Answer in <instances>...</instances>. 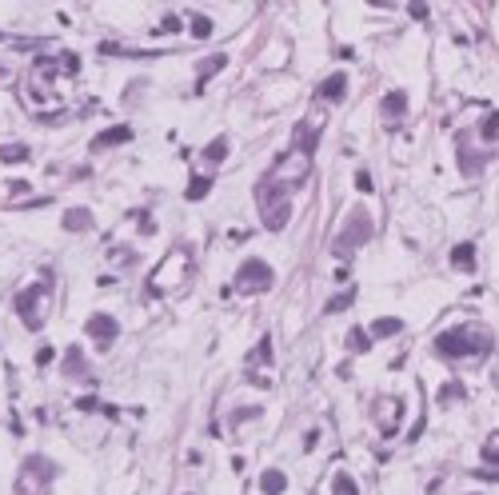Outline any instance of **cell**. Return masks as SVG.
I'll return each instance as SVG.
<instances>
[{
	"label": "cell",
	"mask_w": 499,
	"mask_h": 495,
	"mask_svg": "<svg viewBox=\"0 0 499 495\" xmlns=\"http://www.w3.org/2000/svg\"><path fill=\"white\" fill-rule=\"evenodd\" d=\"M160 28H164V32H180V16H164Z\"/></svg>",
	"instance_id": "31"
},
{
	"label": "cell",
	"mask_w": 499,
	"mask_h": 495,
	"mask_svg": "<svg viewBox=\"0 0 499 495\" xmlns=\"http://www.w3.org/2000/svg\"><path fill=\"white\" fill-rule=\"evenodd\" d=\"M0 76H4V72H0Z\"/></svg>",
	"instance_id": "33"
},
{
	"label": "cell",
	"mask_w": 499,
	"mask_h": 495,
	"mask_svg": "<svg viewBox=\"0 0 499 495\" xmlns=\"http://www.w3.org/2000/svg\"><path fill=\"white\" fill-rule=\"evenodd\" d=\"M84 331L100 344V352H108V344H116V335H120V324H116L112 316H104V312H92L88 324H84Z\"/></svg>",
	"instance_id": "8"
},
{
	"label": "cell",
	"mask_w": 499,
	"mask_h": 495,
	"mask_svg": "<svg viewBox=\"0 0 499 495\" xmlns=\"http://www.w3.org/2000/svg\"><path fill=\"white\" fill-rule=\"evenodd\" d=\"M284 487H288V475H284V472H276V468H272V472L260 475V492H264V495H284Z\"/></svg>",
	"instance_id": "15"
},
{
	"label": "cell",
	"mask_w": 499,
	"mask_h": 495,
	"mask_svg": "<svg viewBox=\"0 0 499 495\" xmlns=\"http://www.w3.org/2000/svg\"><path fill=\"white\" fill-rule=\"evenodd\" d=\"M60 228H64V232H88V228H92V212H88V208H69L64 220H60Z\"/></svg>",
	"instance_id": "11"
},
{
	"label": "cell",
	"mask_w": 499,
	"mask_h": 495,
	"mask_svg": "<svg viewBox=\"0 0 499 495\" xmlns=\"http://www.w3.org/2000/svg\"><path fill=\"white\" fill-rule=\"evenodd\" d=\"M367 240H372V216L363 212V208H352L348 220H343V228L336 232V240H332V248H336L340 256H348V252L363 248Z\"/></svg>",
	"instance_id": "4"
},
{
	"label": "cell",
	"mask_w": 499,
	"mask_h": 495,
	"mask_svg": "<svg viewBox=\"0 0 499 495\" xmlns=\"http://www.w3.org/2000/svg\"><path fill=\"white\" fill-rule=\"evenodd\" d=\"M483 459H487V464H499V431L487 435V444H483Z\"/></svg>",
	"instance_id": "27"
},
{
	"label": "cell",
	"mask_w": 499,
	"mask_h": 495,
	"mask_svg": "<svg viewBox=\"0 0 499 495\" xmlns=\"http://www.w3.org/2000/svg\"><path fill=\"white\" fill-rule=\"evenodd\" d=\"M343 96H348V72H332L324 84H319V92H316V100H324V104H340Z\"/></svg>",
	"instance_id": "9"
},
{
	"label": "cell",
	"mask_w": 499,
	"mask_h": 495,
	"mask_svg": "<svg viewBox=\"0 0 499 495\" xmlns=\"http://www.w3.org/2000/svg\"><path fill=\"white\" fill-rule=\"evenodd\" d=\"M248 364H272V335H264V340H260V344L252 348Z\"/></svg>",
	"instance_id": "21"
},
{
	"label": "cell",
	"mask_w": 499,
	"mask_h": 495,
	"mask_svg": "<svg viewBox=\"0 0 499 495\" xmlns=\"http://www.w3.org/2000/svg\"><path fill=\"white\" fill-rule=\"evenodd\" d=\"M356 188H360V192H372V176H367L363 168H360V172H356Z\"/></svg>",
	"instance_id": "30"
},
{
	"label": "cell",
	"mask_w": 499,
	"mask_h": 495,
	"mask_svg": "<svg viewBox=\"0 0 499 495\" xmlns=\"http://www.w3.org/2000/svg\"><path fill=\"white\" fill-rule=\"evenodd\" d=\"M483 348H491V335L487 331H472L467 324L459 328H448L435 335V352L443 359H459V355H479Z\"/></svg>",
	"instance_id": "2"
},
{
	"label": "cell",
	"mask_w": 499,
	"mask_h": 495,
	"mask_svg": "<svg viewBox=\"0 0 499 495\" xmlns=\"http://www.w3.org/2000/svg\"><path fill=\"white\" fill-rule=\"evenodd\" d=\"M52 479H56V464L45 459V455H28L21 464V472H16L12 495H45Z\"/></svg>",
	"instance_id": "3"
},
{
	"label": "cell",
	"mask_w": 499,
	"mask_h": 495,
	"mask_svg": "<svg viewBox=\"0 0 499 495\" xmlns=\"http://www.w3.org/2000/svg\"><path fill=\"white\" fill-rule=\"evenodd\" d=\"M224 156H228V136H216V140L204 148V156H200V160H204L208 168H216L220 160H224Z\"/></svg>",
	"instance_id": "17"
},
{
	"label": "cell",
	"mask_w": 499,
	"mask_h": 495,
	"mask_svg": "<svg viewBox=\"0 0 499 495\" xmlns=\"http://www.w3.org/2000/svg\"><path fill=\"white\" fill-rule=\"evenodd\" d=\"M452 268L455 272H476V244H455L452 248Z\"/></svg>",
	"instance_id": "12"
},
{
	"label": "cell",
	"mask_w": 499,
	"mask_h": 495,
	"mask_svg": "<svg viewBox=\"0 0 499 495\" xmlns=\"http://www.w3.org/2000/svg\"><path fill=\"white\" fill-rule=\"evenodd\" d=\"M408 12H411V16H415V21H428V8H424V4H411Z\"/></svg>",
	"instance_id": "32"
},
{
	"label": "cell",
	"mask_w": 499,
	"mask_h": 495,
	"mask_svg": "<svg viewBox=\"0 0 499 495\" xmlns=\"http://www.w3.org/2000/svg\"><path fill=\"white\" fill-rule=\"evenodd\" d=\"M479 140H483V144H499V112L483 116V124H479Z\"/></svg>",
	"instance_id": "19"
},
{
	"label": "cell",
	"mask_w": 499,
	"mask_h": 495,
	"mask_svg": "<svg viewBox=\"0 0 499 495\" xmlns=\"http://www.w3.org/2000/svg\"><path fill=\"white\" fill-rule=\"evenodd\" d=\"M48 283H52V276H48L45 283H32V288H24L21 296L12 300V307H16V316H21V320H24V324H28L32 331L40 328V316H36V304H40V300L48 296Z\"/></svg>",
	"instance_id": "7"
},
{
	"label": "cell",
	"mask_w": 499,
	"mask_h": 495,
	"mask_svg": "<svg viewBox=\"0 0 499 495\" xmlns=\"http://www.w3.org/2000/svg\"><path fill=\"white\" fill-rule=\"evenodd\" d=\"M192 36H200V40L212 36V21H208L204 12H192Z\"/></svg>",
	"instance_id": "26"
},
{
	"label": "cell",
	"mask_w": 499,
	"mask_h": 495,
	"mask_svg": "<svg viewBox=\"0 0 499 495\" xmlns=\"http://www.w3.org/2000/svg\"><path fill=\"white\" fill-rule=\"evenodd\" d=\"M332 495H360V487H356V479L348 472H336V479H332Z\"/></svg>",
	"instance_id": "20"
},
{
	"label": "cell",
	"mask_w": 499,
	"mask_h": 495,
	"mask_svg": "<svg viewBox=\"0 0 499 495\" xmlns=\"http://www.w3.org/2000/svg\"><path fill=\"white\" fill-rule=\"evenodd\" d=\"M256 196H260V220H264V228L268 232L288 228V220H292V188L272 184V180H260Z\"/></svg>",
	"instance_id": "1"
},
{
	"label": "cell",
	"mask_w": 499,
	"mask_h": 495,
	"mask_svg": "<svg viewBox=\"0 0 499 495\" xmlns=\"http://www.w3.org/2000/svg\"><path fill=\"white\" fill-rule=\"evenodd\" d=\"M128 140H132V128L128 124H112L108 132L92 136V152H104V148H116V144H128Z\"/></svg>",
	"instance_id": "10"
},
{
	"label": "cell",
	"mask_w": 499,
	"mask_h": 495,
	"mask_svg": "<svg viewBox=\"0 0 499 495\" xmlns=\"http://www.w3.org/2000/svg\"><path fill=\"white\" fill-rule=\"evenodd\" d=\"M380 108H384L387 120H404V116H408V96H404V92H387Z\"/></svg>",
	"instance_id": "13"
},
{
	"label": "cell",
	"mask_w": 499,
	"mask_h": 495,
	"mask_svg": "<svg viewBox=\"0 0 499 495\" xmlns=\"http://www.w3.org/2000/svg\"><path fill=\"white\" fill-rule=\"evenodd\" d=\"M455 396L463 400V388H459V383H443V396H439V400H443V403H452Z\"/></svg>",
	"instance_id": "28"
},
{
	"label": "cell",
	"mask_w": 499,
	"mask_h": 495,
	"mask_svg": "<svg viewBox=\"0 0 499 495\" xmlns=\"http://www.w3.org/2000/svg\"><path fill=\"white\" fill-rule=\"evenodd\" d=\"M276 283V272L268 268V259H244L240 268H236V280H232V288L236 292H244V296H260V292H268Z\"/></svg>",
	"instance_id": "5"
},
{
	"label": "cell",
	"mask_w": 499,
	"mask_h": 495,
	"mask_svg": "<svg viewBox=\"0 0 499 495\" xmlns=\"http://www.w3.org/2000/svg\"><path fill=\"white\" fill-rule=\"evenodd\" d=\"M367 348H372V331H363V328H352V331H348V352L363 355Z\"/></svg>",
	"instance_id": "18"
},
{
	"label": "cell",
	"mask_w": 499,
	"mask_h": 495,
	"mask_svg": "<svg viewBox=\"0 0 499 495\" xmlns=\"http://www.w3.org/2000/svg\"><path fill=\"white\" fill-rule=\"evenodd\" d=\"M192 276V259H188V248H176V252H168L164 256V264H160L156 272H152V280H148V288L152 292H164V283L172 280V292L176 288H184V280Z\"/></svg>",
	"instance_id": "6"
},
{
	"label": "cell",
	"mask_w": 499,
	"mask_h": 495,
	"mask_svg": "<svg viewBox=\"0 0 499 495\" xmlns=\"http://www.w3.org/2000/svg\"><path fill=\"white\" fill-rule=\"evenodd\" d=\"M228 64V56L224 52H216V56H208V60H200V80H196V88H204L208 80H212V76H216V72L224 68Z\"/></svg>",
	"instance_id": "16"
},
{
	"label": "cell",
	"mask_w": 499,
	"mask_h": 495,
	"mask_svg": "<svg viewBox=\"0 0 499 495\" xmlns=\"http://www.w3.org/2000/svg\"><path fill=\"white\" fill-rule=\"evenodd\" d=\"M356 304V292H340V296H332L328 304H324V312L332 316V312H348V307Z\"/></svg>",
	"instance_id": "24"
},
{
	"label": "cell",
	"mask_w": 499,
	"mask_h": 495,
	"mask_svg": "<svg viewBox=\"0 0 499 495\" xmlns=\"http://www.w3.org/2000/svg\"><path fill=\"white\" fill-rule=\"evenodd\" d=\"M208 192H212V176H192V184H188V200H204Z\"/></svg>",
	"instance_id": "23"
},
{
	"label": "cell",
	"mask_w": 499,
	"mask_h": 495,
	"mask_svg": "<svg viewBox=\"0 0 499 495\" xmlns=\"http://www.w3.org/2000/svg\"><path fill=\"white\" fill-rule=\"evenodd\" d=\"M0 160H4V164L28 160V148H24V144H0Z\"/></svg>",
	"instance_id": "22"
},
{
	"label": "cell",
	"mask_w": 499,
	"mask_h": 495,
	"mask_svg": "<svg viewBox=\"0 0 499 495\" xmlns=\"http://www.w3.org/2000/svg\"><path fill=\"white\" fill-rule=\"evenodd\" d=\"M52 359H56V352H52V348H36V364H40V368H48V364H52Z\"/></svg>",
	"instance_id": "29"
},
{
	"label": "cell",
	"mask_w": 499,
	"mask_h": 495,
	"mask_svg": "<svg viewBox=\"0 0 499 495\" xmlns=\"http://www.w3.org/2000/svg\"><path fill=\"white\" fill-rule=\"evenodd\" d=\"M69 359H64V376H80V372H84V352H80V348H69Z\"/></svg>",
	"instance_id": "25"
},
{
	"label": "cell",
	"mask_w": 499,
	"mask_h": 495,
	"mask_svg": "<svg viewBox=\"0 0 499 495\" xmlns=\"http://www.w3.org/2000/svg\"><path fill=\"white\" fill-rule=\"evenodd\" d=\"M400 331H404V320L400 316H380L372 324V340H387V335H400Z\"/></svg>",
	"instance_id": "14"
}]
</instances>
